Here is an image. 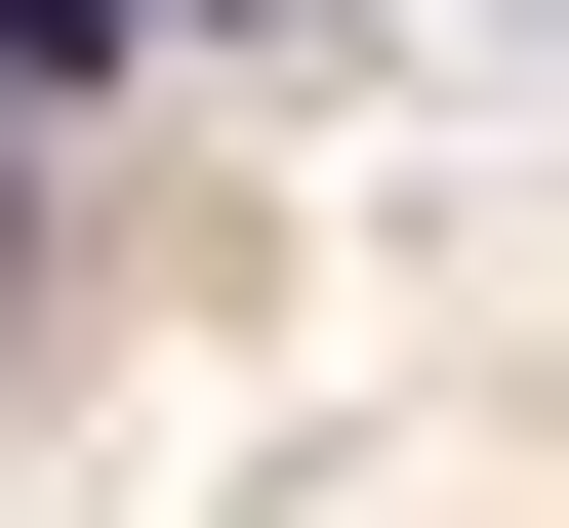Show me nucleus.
<instances>
[{
    "label": "nucleus",
    "instance_id": "f257e3e1",
    "mask_svg": "<svg viewBox=\"0 0 569 528\" xmlns=\"http://www.w3.org/2000/svg\"><path fill=\"white\" fill-rule=\"evenodd\" d=\"M122 41H163V0H0V163H41V122H82Z\"/></svg>",
    "mask_w": 569,
    "mask_h": 528
}]
</instances>
